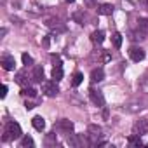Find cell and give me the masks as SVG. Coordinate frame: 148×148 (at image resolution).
Listing matches in <instances>:
<instances>
[{
  "instance_id": "obj_3",
  "label": "cell",
  "mask_w": 148,
  "mask_h": 148,
  "mask_svg": "<svg viewBox=\"0 0 148 148\" xmlns=\"http://www.w3.org/2000/svg\"><path fill=\"white\" fill-rule=\"evenodd\" d=\"M42 92L47 96V98H56L58 94H59V87H58V84H56V80H45V82H42Z\"/></svg>"
},
{
  "instance_id": "obj_26",
  "label": "cell",
  "mask_w": 148,
  "mask_h": 148,
  "mask_svg": "<svg viewBox=\"0 0 148 148\" xmlns=\"http://www.w3.org/2000/svg\"><path fill=\"white\" fill-rule=\"evenodd\" d=\"M23 63H25L26 66H30V64L33 63V58H32L30 54H26V52H25V54H23Z\"/></svg>"
},
{
  "instance_id": "obj_4",
  "label": "cell",
  "mask_w": 148,
  "mask_h": 148,
  "mask_svg": "<svg viewBox=\"0 0 148 148\" xmlns=\"http://www.w3.org/2000/svg\"><path fill=\"white\" fill-rule=\"evenodd\" d=\"M52 79L56 82H59L63 79V63H61V58L59 56H54L52 54Z\"/></svg>"
},
{
  "instance_id": "obj_29",
  "label": "cell",
  "mask_w": 148,
  "mask_h": 148,
  "mask_svg": "<svg viewBox=\"0 0 148 148\" xmlns=\"http://www.w3.org/2000/svg\"><path fill=\"white\" fill-rule=\"evenodd\" d=\"M112 59V54L108 52V51H105V54H103V61H110Z\"/></svg>"
},
{
  "instance_id": "obj_16",
  "label": "cell",
  "mask_w": 148,
  "mask_h": 148,
  "mask_svg": "<svg viewBox=\"0 0 148 148\" xmlns=\"http://www.w3.org/2000/svg\"><path fill=\"white\" fill-rule=\"evenodd\" d=\"M30 80H32V77H30V79L26 77V71H18V73H16V82H18L19 86H23V87H26Z\"/></svg>"
},
{
  "instance_id": "obj_21",
  "label": "cell",
  "mask_w": 148,
  "mask_h": 148,
  "mask_svg": "<svg viewBox=\"0 0 148 148\" xmlns=\"http://www.w3.org/2000/svg\"><path fill=\"white\" fill-rule=\"evenodd\" d=\"M141 105H143L141 101H134V103H129V105L125 106V110H127V112H138V110H141V108H143Z\"/></svg>"
},
{
  "instance_id": "obj_25",
  "label": "cell",
  "mask_w": 148,
  "mask_h": 148,
  "mask_svg": "<svg viewBox=\"0 0 148 148\" xmlns=\"http://www.w3.org/2000/svg\"><path fill=\"white\" fill-rule=\"evenodd\" d=\"M68 143H70V145H73V146H80L84 141H82V139H79L77 136H68Z\"/></svg>"
},
{
  "instance_id": "obj_22",
  "label": "cell",
  "mask_w": 148,
  "mask_h": 148,
  "mask_svg": "<svg viewBox=\"0 0 148 148\" xmlns=\"http://www.w3.org/2000/svg\"><path fill=\"white\" fill-rule=\"evenodd\" d=\"M129 145H132V146H143L141 136H138V134H132V136L129 138Z\"/></svg>"
},
{
  "instance_id": "obj_5",
  "label": "cell",
  "mask_w": 148,
  "mask_h": 148,
  "mask_svg": "<svg viewBox=\"0 0 148 148\" xmlns=\"http://www.w3.org/2000/svg\"><path fill=\"white\" fill-rule=\"evenodd\" d=\"M89 98H91V101H92L98 108H103V106H105V96H103L101 91L91 87V89H89Z\"/></svg>"
},
{
  "instance_id": "obj_2",
  "label": "cell",
  "mask_w": 148,
  "mask_h": 148,
  "mask_svg": "<svg viewBox=\"0 0 148 148\" xmlns=\"http://www.w3.org/2000/svg\"><path fill=\"white\" fill-rule=\"evenodd\" d=\"M21 127L18 122H7L5 124V129H4V136H2V141H12V139H18L21 138Z\"/></svg>"
},
{
  "instance_id": "obj_15",
  "label": "cell",
  "mask_w": 148,
  "mask_h": 148,
  "mask_svg": "<svg viewBox=\"0 0 148 148\" xmlns=\"http://www.w3.org/2000/svg\"><path fill=\"white\" fill-rule=\"evenodd\" d=\"M32 80L33 82H42V79H44V68L42 66H35L33 68V73H32Z\"/></svg>"
},
{
  "instance_id": "obj_11",
  "label": "cell",
  "mask_w": 148,
  "mask_h": 148,
  "mask_svg": "<svg viewBox=\"0 0 148 148\" xmlns=\"http://www.w3.org/2000/svg\"><path fill=\"white\" fill-rule=\"evenodd\" d=\"M51 30H56V32H64L66 30V26L59 21V19H47V23H45Z\"/></svg>"
},
{
  "instance_id": "obj_13",
  "label": "cell",
  "mask_w": 148,
  "mask_h": 148,
  "mask_svg": "<svg viewBox=\"0 0 148 148\" xmlns=\"http://www.w3.org/2000/svg\"><path fill=\"white\" fill-rule=\"evenodd\" d=\"M98 14H101V16H112L113 14V5L112 4H101V5H98Z\"/></svg>"
},
{
  "instance_id": "obj_32",
  "label": "cell",
  "mask_w": 148,
  "mask_h": 148,
  "mask_svg": "<svg viewBox=\"0 0 148 148\" xmlns=\"http://www.w3.org/2000/svg\"><path fill=\"white\" fill-rule=\"evenodd\" d=\"M64 2H68V4H73V2H75V0H64Z\"/></svg>"
},
{
  "instance_id": "obj_12",
  "label": "cell",
  "mask_w": 148,
  "mask_h": 148,
  "mask_svg": "<svg viewBox=\"0 0 148 148\" xmlns=\"http://www.w3.org/2000/svg\"><path fill=\"white\" fill-rule=\"evenodd\" d=\"M103 79H105V71H103V68H96V70L91 71V82H92V84L101 82Z\"/></svg>"
},
{
  "instance_id": "obj_6",
  "label": "cell",
  "mask_w": 148,
  "mask_h": 148,
  "mask_svg": "<svg viewBox=\"0 0 148 148\" xmlns=\"http://www.w3.org/2000/svg\"><path fill=\"white\" fill-rule=\"evenodd\" d=\"M132 134H138V136L148 134V119H139V120H136L134 125H132Z\"/></svg>"
},
{
  "instance_id": "obj_27",
  "label": "cell",
  "mask_w": 148,
  "mask_h": 148,
  "mask_svg": "<svg viewBox=\"0 0 148 148\" xmlns=\"http://www.w3.org/2000/svg\"><path fill=\"white\" fill-rule=\"evenodd\" d=\"M141 87H143V91H145V92H148V75L143 79V84H141Z\"/></svg>"
},
{
  "instance_id": "obj_14",
  "label": "cell",
  "mask_w": 148,
  "mask_h": 148,
  "mask_svg": "<svg viewBox=\"0 0 148 148\" xmlns=\"http://www.w3.org/2000/svg\"><path fill=\"white\" fill-rule=\"evenodd\" d=\"M91 42H92L94 45H101V44L105 42V33H103L101 30L92 32V35H91Z\"/></svg>"
},
{
  "instance_id": "obj_18",
  "label": "cell",
  "mask_w": 148,
  "mask_h": 148,
  "mask_svg": "<svg viewBox=\"0 0 148 148\" xmlns=\"http://www.w3.org/2000/svg\"><path fill=\"white\" fill-rule=\"evenodd\" d=\"M82 80H84V75H82L80 71L73 73V77H71V86H73V87H79V86L82 84Z\"/></svg>"
},
{
  "instance_id": "obj_10",
  "label": "cell",
  "mask_w": 148,
  "mask_h": 148,
  "mask_svg": "<svg viewBox=\"0 0 148 148\" xmlns=\"http://www.w3.org/2000/svg\"><path fill=\"white\" fill-rule=\"evenodd\" d=\"M138 32L143 35V38H148V18H141L138 21Z\"/></svg>"
},
{
  "instance_id": "obj_30",
  "label": "cell",
  "mask_w": 148,
  "mask_h": 148,
  "mask_svg": "<svg viewBox=\"0 0 148 148\" xmlns=\"http://www.w3.org/2000/svg\"><path fill=\"white\" fill-rule=\"evenodd\" d=\"M5 94H7V86H2V92H0V96L5 98Z\"/></svg>"
},
{
  "instance_id": "obj_17",
  "label": "cell",
  "mask_w": 148,
  "mask_h": 148,
  "mask_svg": "<svg viewBox=\"0 0 148 148\" xmlns=\"http://www.w3.org/2000/svg\"><path fill=\"white\" fill-rule=\"evenodd\" d=\"M32 125H33L37 131H44V129H45V120H44V117H40V115L33 117V119H32Z\"/></svg>"
},
{
  "instance_id": "obj_8",
  "label": "cell",
  "mask_w": 148,
  "mask_h": 148,
  "mask_svg": "<svg viewBox=\"0 0 148 148\" xmlns=\"http://www.w3.org/2000/svg\"><path fill=\"white\" fill-rule=\"evenodd\" d=\"M129 58H131L132 61L139 63V61L145 59V51H143L141 47H138V45H132V47L129 49Z\"/></svg>"
},
{
  "instance_id": "obj_24",
  "label": "cell",
  "mask_w": 148,
  "mask_h": 148,
  "mask_svg": "<svg viewBox=\"0 0 148 148\" xmlns=\"http://www.w3.org/2000/svg\"><path fill=\"white\" fill-rule=\"evenodd\" d=\"M21 146H23V148H26V146H35L33 138H32V136H25V138L21 139Z\"/></svg>"
},
{
  "instance_id": "obj_23",
  "label": "cell",
  "mask_w": 148,
  "mask_h": 148,
  "mask_svg": "<svg viewBox=\"0 0 148 148\" xmlns=\"http://www.w3.org/2000/svg\"><path fill=\"white\" fill-rule=\"evenodd\" d=\"M21 94H23V96H28V98H35V96H37V91H35L33 87H23Z\"/></svg>"
},
{
  "instance_id": "obj_19",
  "label": "cell",
  "mask_w": 148,
  "mask_h": 148,
  "mask_svg": "<svg viewBox=\"0 0 148 148\" xmlns=\"http://www.w3.org/2000/svg\"><path fill=\"white\" fill-rule=\"evenodd\" d=\"M112 42H113V47H115V49H120V47H122V35H120L119 32H115V33L112 35Z\"/></svg>"
},
{
  "instance_id": "obj_31",
  "label": "cell",
  "mask_w": 148,
  "mask_h": 148,
  "mask_svg": "<svg viewBox=\"0 0 148 148\" xmlns=\"http://www.w3.org/2000/svg\"><path fill=\"white\" fill-rule=\"evenodd\" d=\"M44 47H49V38H44Z\"/></svg>"
},
{
  "instance_id": "obj_20",
  "label": "cell",
  "mask_w": 148,
  "mask_h": 148,
  "mask_svg": "<svg viewBox=\"0 0 148 148\" xmlns=\"http://www.w3.org/2000/svg\"><path fill=\"white\" fill-rule=\"evenodd\" d=\"M44 145H45V146H54V145H56V134H54V132H49V134L45 136V139H44Z\"/></svg>"
},
{
  "instance_id": "obj_7",
  "label": "cell",
  "mask_w": 148,
  "mask_h": 148,
  "mask_svg": "<svg viewBox=\"0 0 148 148\" xmlns=\"http://www.w3.org/2000/svg\"><path fill=\"white\" fill-rule=\"evenodd\" d=\"M56 131H61V132H66V134H70L71 131H73V122H70L68 119H61V120H58L56 122Z\"/></svg>"
},
{
  "instance_id": "obj_28",
  "label": "cell",
  "mask_w": 148,
  "mask_h": 148,
  "mask_svg": "<svg viewBox=\"0 0 148 148\" xmlns=\"http://www.w3.org/2000/svg\"><path fill=\"white\" fill-rule=\"evenodd\" d=\"M139 5H141L145 11H148V0H139Z\"/></svg>"
},
{
  "instance_id": "obj_9",
  "label": "cell",
  "mask_w": 148,
  "mask_h": 148,
  "mask_svg": "<svg viewBox=\"0 0 148 148\" xmlns=\"http://www.w3.org/2000/svg\"><path fill=\"white\" fill-rule=\"evenodd\" d=\"M2 68H4L5 71H12V70L16 68V59H14V56L4 54V56H2Z\"/></svg>"
},
{
  "instance_id": "obj_1",
  "label": "cell",
  "mask_w": 148,
  "mask_h": 148,
  "mask_svg": "<svg viewBox=\"0 0 148 148\" xmlns=\"http://www.w3.org/2000/svg\"><path fill=\"white\" fill-rule=\"evenodd\" d=\"M87 138H89V145H94V146H101V145H106L105 141H101L103 138V129L96 124H91L87 127Z\"/></svg>"
}]
</instances>
